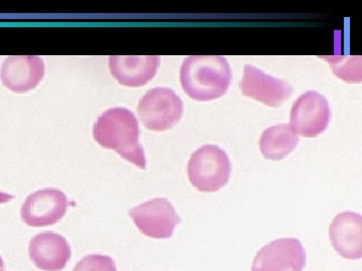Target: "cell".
Instances as JSON below:
<instances>
[{"mask_svg": "<svg viewBox=\"0 0 362 271\" xmlns=\"http://www.w3.org/2000/svg\"><path fill=\"white\" fill-rule=\"evenodd\" d=\"M2 271H4V270H2Z\"/></svg>", "mask_w": 362, "mask_h": 271, "instance_id": "cell-19", "label": "cell"}, {"mask_svg": "<svg viewBox=\"0 0 362 271\" xmlns=\"http://www.w3.org/2000/svg\"><path fill=\"white\" fill-rule=\"evenodd\" d=\"M73 271H117V267L110 256L90 254L78 261Z\"/></svg>", "mask_w": 362, "mask_h": 271, "instance_id": "cell-16", "label": "cell"}, {"mask_svg": "<svg viewBox=\"0 0 362 271\" xmlns=\"http://www.w3.org/2000/svg\"><path fill=\"white\" fill-rule=\"evenodd\" d=\"M331 243L339 255L346 259L362 258V217L359 214L342 212L329 228Z\"/></svg>", "mask_w": 362, "mask_h": 271, "instance_id": "cell-13", "label": "cell"}, {"mask_svg": "<svg viewBox=\"0 0 362 271\" xmlns=\"http://www.w3.org/2000/svg\"><path fill=\"white\" fill-rule=\"evenodd\" d=\"M44 59L39 56H7L0 68L2 85L11 92H28L37 87L45 77Z\"/></svg>", "mask_w": 362, "mask_h": 271, "instance_id": "cell-10", "label": "cell"}, {"mask_svg": "<svg viewBox=\"0 0 362 271\" xmlns=\"http://www.w3.org/2000/svg\"><path fill=\"white\" fill-rule=\"evenodd\" d=\"M232 164L228 154L216 145H204L192 153L187 174L192 186L204 193L216 192L230 180Z\"/></svg>", "mask_w": 362, "mask_h": 271, "instance_id": "cell-3", "label": "cell"}, {"mask_svg": "<svg viewBox=\"0 0 362 271\" xmlns=\"http://www.w3.org/2000/svg\"><path fill=\"white\" fill-rule=\"evenodd\" d=\"M158 56H111L109 68L111 75L125 87L139 88L146 85L158 71Z\"/></svg>", "mask_w": 362, "mask_h": 271, "instance_id": "cell-12", "label": "cell"}, {"mask_svg": "<svg viewBox=\"0 0 362 271\" xmlns=\"http://www.w3.org/2000/svg\"><path fill=\"white\" fill-rule=\"evenodd\" d=\"M183 102L175 90L158 87L140 99L138 115L146 129L163 132L175 127L183 115Z\"/></svg>", "mask_w": 362, "mask_h": 271, "instance_id": "cell-4", "label": "cell"}, {"mask_svg": "<svg viewBox=\"0 0 362 271\" xmlns=\"http://www.w3.org/2000/svg\"><path fill=\"white\" fill-rule=\"evenodd\" d=\"M4 270V259L0 256V271Z\"/></svg>", "mask_w": 362, "mask_h": 271, "instance_id": "cell-18", "label": "cell"}, {"mask_svg": "<svg viewBox=\"0 0 362 271\" xmlns=\"http://www.w3.org/2000/svg\"><path fill=\"white\" fill-rule=\"evenodd\" d=\"M180 84L195 101L207 102L226 95L232 80V70L221 56H190L180 68Z\"/></svg>", "mask_w": 362, "mask_h": 271, "instance_id": "cell-2", "label": "cell"}, {"mask_svg": "<svg viewBox=\"0 0 362 271\" xmlns=\"http://www.w3.org/2000/svg\"><path fill=\"white\" fill-rule=\"evenodd\" d=\"M70 205L66 194L56 188H45L30 194L21 207V219L32 227H45L58 223Z\"/></svg>", "mask_w": 362, "mask_h": 271, "instance_id": "cell-7", "label": "cell"}, {"mask_svg": "<svg viewBox=\"0 0 362 271\" xmlns=\"http://www.w3.org/2000/svg\"><path fill=\"white\" fill-rule=\"evenodd\" d=\"M93 136L100 146L114 150L138 168H146V157L139 141V124L128 109L116 107L104 112L95 123Z\"/></svg>", "mask_w": 362, "mask_h": 271, "instance_id": "cell-1", "label": "cell"}, {"mask_svg": "<svg viewBox=\"0 0 362 271\" xmlns=\"http://www.w3.org/2000/svg\"><path fill=\"white\" fill-rule=\"evenodd\" d=\"M298 136L290 125L280 124L264 131L259 139V149L268 160L280 161L294 151Z\"/></svg>", "mask_w": 362, "mask_h": 271, "instance_id": "cell-14", "label": "cell"}, {"mask_svg": "<svg viewBox=\"0 0 362 271\" xmlns=\"http://www.w3.org/2000/svg\"><path fill=\"white\" fill-rule=\"evenodd\" d=\"M240 89L245 97L273 108L282 106L293 92L289 83L272 77L252 65L245 66Z\"/></svg>", "mask_w": 362, "mask_h": 271, "instance_id": "cell-9", "label": "cell"}, {"mask_svg": "<svg viewBox=\"0 0 362 271\" xmlns=\"http://www.w3.org/2000/svg\"><path fill=\"white\" fill-rule=\"evenodd\" d=\"M330 108L326 97L316 90L301 95L293 104L290 127L297 135L314 138L327 129Z\"/></svg>", "mask_w": 362, "mask_h": 271, "instance_id": "cell-6", "label": "cell"}, {"mask_svg": "<svg viewBox=\"0 0 362 271\" xmlns=\"http://www.w3.org/2000/svg\"><path fill=\"white\" fill-rule=\"evenodd\" d=\"M306 265V251L300 240H274L257 253L252 271H302Z\"/></svg>", "mask_w": 362, "mask_h": 271, "instance_id": "cell-8", "label": "cell"}, {"mask_svg": "<svg viewBox=\"0 0 362 271\" xmlns=\"http://www.w3.org/2000/svg\"><path fill=\"white\" fill-rule=\"evenodd\" d=\"M11 199H13V195L0 192V204L6 203V202L11 201Z\"/></svg>", "mask_w": 362, "mask_h": 271, "instance_id": "cell-17", "label": "cell"}, {"mask_svg": "<svg viewBox=\"0 0 362 271\" xmlns=\"http://www.w3.org/2000/svg\"><path fill=\"white\" fill-rule=\"evenodd\" d=\"M28 253L33 265L44 271H61L71 258V247L65 237L54 232L35 235L30 242Z\"/></svg>", "mask_w": 362, "mask_h": 271, "instance_id": "cell-11", "label": "cell"}, {"mask_svg": "<svg viewBox=\"0 0 362 271\" xmlns=\"http://www.w3.org/2000/svg\"><path fill=\"white\" fill-rule=\"evenodd\" d=\"M337 77L347 83H361L362 58L361 56H323Z\"/></svg>", "mask_w": 362, "mask_h": 271, "instance_id": "cell-15", "label": "cell"}, {"mask_svg": "<svg viewBox=\"0 0 362 271\" xmlns=\"http://www.w3.org/2000/svg\"><path fill=\"white\" fill-rule=\"evenodd\" d=\"M129 216L143 234L156 239H170L181 222L175 207L165 198L144 202L131 209Z\"/></svg>", "mask_w": 362, "mask_h": 271, "instance_id": "cell-5", "label": "cell"}]
</instances>
